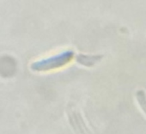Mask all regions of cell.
Listing matches in <instances>:
<instances>
[{
  "label": "cell",
  "instance_id": "3957f363",
  "mask_svg": "<svg viewBox=\"0 0 146 134\" xmlns=\"http://www.w3.org/2000/svg\"><path fill=\"white\" fill-rule=\"evenodd\" d=\"M136 98L141 109L146 114V92L143 90H139L136 93Z\"/></svg>",
  "mask_w": 146,
  "mask_h": 134
},
{
  "label": "cell",
  "instance_id": "6da1fadb",
  "mask_svg": "<svg viewBox=\"0 0 146 134\" xmlns=\"http://www.w3.org/2000/svg\"><path fill=\"white\" fill-rule=\"evenodd\" d=\"M75 57L73 50H65L58 54L37 60L30 64V69L35 72H45L65 66Z\"/></svg>",
  "mask_w": 146,
  "mask_h": 134
},
{
  "label": "cell",
  "instance_id": "7a4b0ae2",
  "mask_svg": "<svg viewBox=\"0 0 146 134\" xmlns=\"http://www.w3.org/2000/svg\"><path fill=\"white\" fill-rule=\"evenodd\" d=\"M103 58V55H87V54H79L77 55L76 58L83 65L85 66H94L96 64H97L99 61L102 60Z\"/></svg>",
  "mask_w": 146,
  "mask_h": 134
}]
</instances>
